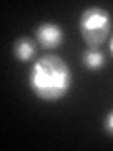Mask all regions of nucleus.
Returning a JSON list of instances; mask_svg holds the SVG:
<instances>
[{
    "mask_svg": "<svg viewBox=\"0 0 113 151\" xmlns=\"http://www.w3.org/2000/svg\"><path fill=\"white\" fill-rule=\"evenodd\" d=\"M28 87L45 102L60 100L72 89V70L59 55H44L32 64Z\"/></svg>",
    "mask_w": 113,
    "mask_h": 151,
    "instance_id": "f257e3e1",
    "label": "nucleus"
},
{
    "mask_svg": "<svg viewBox=\"0 0 113 151\" xmlns=\"http://www.w3.org/2000/svg\"><path fill=\"white\" fill-rule=\"evenodd\" d=\"M111 25L113 21L107 9L100 6H91L83 9L81 17H79V32H81V38L87 44V47L100 49V45L109 38Z\"/></svg>",
    "mask_w": 113,
    "mask_h": 151,
    "instance_id": "f03ea898",
    "label": "nucleus"
},
{
    "mask_svg": "<svg viewBox=\"0 0 113 151\" xmlns=\"http://www.w3.org/2000/svg\"><path fill=\"white\" fill-rule=\"evenodd\" d=\"M34 36H36L38 47H41L45 51H53L56 47H60V44L64 42V32L60 28V25L51 23V21L40 23L34 30Z\"/></svg>",
    "mask_w": 113,
    "mask_h": 151,
    "instance_id": "7ed1b4c3",
    "label": "nucleus"
},
{
    "mask_svg": "<svg viewBox=\"0 0 113 151\" xmlns=\"http://www.w3.org/2000/svg\"><path fill=\"white\" fill-rule=\"evenodd\" d=\"M36 42L30 40V38H17L13 42V57L19 60V63H28L36 57Z\"/></svg>",
    "mask_w": 113,
    "mask_h": 151,
    "instance_id": "20e7f679",
    "label": "nucleus"
},
{
    "mask_svg": "<svg viewBox=\"0 0 113 151\" xmlns=\"http://www.w3.org/2000/svg\"><path fill=\"white\" fill-rule=\"evenodd\" d=\"M81 60L89 70H102L106 66V55L100 49H94V47H89L81 55Z\"/></svg>",
    "mask_w": 113,
    "mask_h": 151,
    "instance_id": "39448f33",
    "label": "nucleus"
},
{
    "mask_svg": "<svg viewBox=\"0 0 113 151\" xmlns=\"http://www.w3.org/2000/svg\"><path fill=\"white\" fill-rule=\"evenodd\" d=\"M104 130H106L107 136H111V138H113V110L107 111V115L104 117Z\"/></svg>",
    "mask_w": 113,
    "mask_h": 151,
    "instance_id": "423d86ee",
    "label": "nucleus"
},
{
    "mask_svg": "<svg viewBox=\"0 0 113 151\" xmlns=\"http://www.w3.org/2000/svg\"><path fill=\"white\" fill-rule=\"evenodd\" d=\"M109 53H111V57H113V36H111V40H109Z\"/></svg>",
    "mask_w": 113,
    "mask_h": 151,
    "instance_id": "0eeeda50",
    "label": "nucleus"
}]
</instances>
